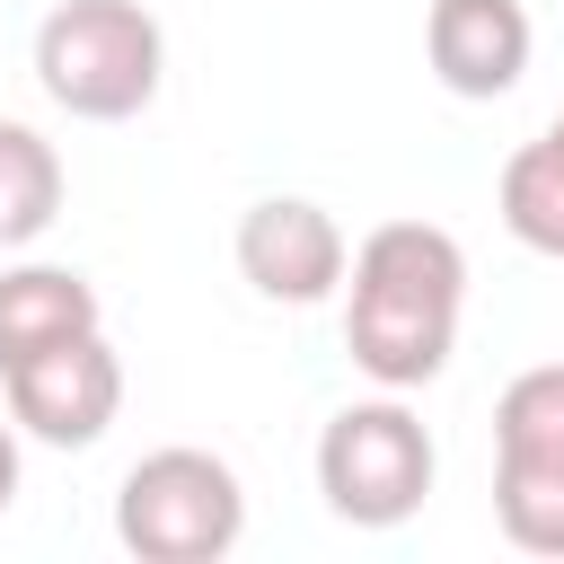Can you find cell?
I'll list each match as a JSON object with an SVG mask.
<instances>
[{
	"label": "cell",
	"mask_w": 564,
	"mask_h": 564,
	"mask_svg": "<svg viewBox=\"0 0 564 564\" xmlns=\"http://www.w3.org/2000/svg\"><path fill=\"white\" fill-rule=\"evenodd\" d=\"M467 247L441 220H379L344 256V352L379 388H432L458 352Z\"/></svg>",
	"instance_id": "obj_1"
},
{
	"label": "cell",
	"mask_w": 564,
	"mask_h": 564,
	"mask_svg": "<svg viewBox=\"0 0 564 564\" xmlns=\"http://www.w3.org/2000/svg\"><path fill=\"white\" fill-rule=\"evenodd\" d=\"M18 502V423H0V511Z\"/></svg>",
	"instance_id": "obj_13"
},
{
	"label": "cell",
	"mask_w": 564,
	"mask_h": 564,
	"mask_svg": "<svg viewBox=\"0 0 564 564\" xmlns=\"http://www.w3.org/2000/svg\"><path fill=\"white\" fill-rule=\"evenodd\" d=\"M494 458L520 467H564V361H538L502 388L494 405Z\"/></svg>",
	"instance_id": "obj_11"
},
{
	"label": "cell",
	"mask_w": 564,
	"mask_h": 564,
	"mask_svg": "<svg viewBox=\"0 0 564 564\" xmlns=\"http://www.w3.org/2000/svg\"><path fill=\"white\" fill-rule=\"evenodd\" d=\"M62 220V150L35 123H0V247H35Z\"/></svg>",
	"instance_id": "obj_10"
},
{
	"label": "cell",
	"mask_w": 564,
	"mask_h": 564,
	"mask_svg": "<svg viewBox=\"0 0 564 564\" xmlns=\"http://www.w3.org/2000/svg\"><path fill=\"white\" fill-rule=\"evenodd\" d=\"M167 35L141 0H62L35 26V79L79 123H132L159 97Z\"/></svg>",
	"instance_id": "obj_2"
},
{
	"label": "cell",
	"mask_w": 564,
	"mask_h": 564,
	"mask_svg": "<svg viewBox=\"0 0 564 564\" xmlns=\"http://www.w3.org/2000/svg\"><path fill=\"white\" fill-rule=\"evenodd\" d=\"M529 9L520 0H432L423 62L449 97H511L529 70Z\"/></svg>",
	"instance_id": "obj_7"
},
{
	"label": "cell",
	"mask_w": 564,
	"mask_h": 564,
	"mask_svg": "<svg viewBox=\"0 0 564 564\" xmlns=\"http://www.w3.org/2000/svg\"><path fill=\"white\" fill-rule=\"evenodd\" d=\"M432 467H441L432 432L397 388L335 405L326 432H317V494L352 529H405L423 511V494H432Z\"/></svg>",
	"instance_id": "obj_3"
},
{
	"label": "cell",
	"mask_w": 564,
	"mask_h": 564,
	"mask_svg": "<svg viewBox=\"0 0 564 564\" xmlns=\"http://www.w3.org/2000/svg\"><path fill=\"white\" fill-rule=\"evenodd\" d=\"M344 229H335V212L326 203H308V194H264V203H247V220H238V273L264 291V300H282V308H317V300H335L344 291Z\"/></svg>",
	"instance_id": "obj_6"
},
{
	"label": "cell",
	"mask_w": 564,
	"mask_h": 564,
	"mask_svg": "<svg viewBox=\"0 0 564 564\" xmlns=\"http://www.w3.org/2000/svg\"><path fill=\"white\" fill-rule=\"evenodd\" d=\"M502 229L529 256H555L564 264V115L502 159Z\"/></svg>",
	"instance_id": "obj_9"
},
{
	"label": "cell",
	"mask_w": 564,
	"mask_h": 564,
	"mask_svg": "<svg viewBox=\"0 0 564 564\" xmlns=\"http://www.w3.org/2000/svg\"><path fill=\"white\" fill-rule=\"evenodd\" d=\"M494 520L520 555H564V467L494 458Z\"/></svg>",
	"instance_id": "obj_12"
},
{
	"label": "cell",
	"mask_w": 564,
	"mask_h": 564,
	"mask_svg": "<svg viewBox=\"0 0 564 564\" xmlns=\"http://www.w3.org/2000/svg\"><path fill=\"white\" fill-rule=\"evenodd\" d=\"M115 538L141 564H220L247 538L238 467L212 458V449H194V441L132 458V476L115 485Z\"/></svg>",
	"instance_id": "obj_4"
},
{
	"label": "cell",
	"mask_w": 564,
	"mask_h": 564,
	"mask_svg": "<svg viewBox=\"0 0 564 564\" xmlns=\"http://www.w3.org/2000/svg\"><path fill=\"white\" fill-rule=\"evenodd\" d=\"M88 326H106L88 273H70V264H9L0 273V370L44 352V344H70Z\"/></svg>",
	"instance_id": "obj_8"
},
{
	"label": "cell",
	"mask_w": 564,
	"mask_h": 564,
	"mask_svg": "<svg viewBox=\"0 0 564 564\" xmlns=\"http://www.w3.org/2000/svg\"><path fill=\"white\" fill-rule=\"evenodd\" d=\"M0 388H9V423H18L26 441H44V449H88V441H106V423L123 414V361H115L106 326L9 361Z\"/></svg>",
	"instance_id": "obj_5"
}]
</instances>
